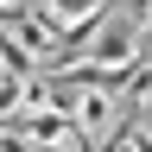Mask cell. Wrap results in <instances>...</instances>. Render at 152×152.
Returning <instances> with one entry per match:
<instances>
[{
	"label": "cell",
	"mask_w": 152,
	"mask_h": 152,
	"mask_svg": "<svg viewBox=\"0 0 152 152\" xmlns=\"http://www.w3.org/2000/svg\"><path fill=\"white\" fill-rule=\"evenodd\" d=\"M70 121L83 127L89 146H114V133H121V121H127V95H121V83L70 76Z\"/></svg>",
	"instance_id": "cell-1"
},
{
	"label": "cell",
	"mask_w": 152,
	"mask_h": 152,
	"mask_svg": "<svg viewBox=\"0 0 152 152\" xmlns=\"http://www.w3.org/2000/svg\"><path fill=\"white\" fill-rule=\"evenodd\" d=\"M19 7H32V0H0V19H7V13H19Z\"/></svg>",
	"instance_id": "cell-3"
},
{
	"label": "cell",
	"mask_w": 152,
	"mask_h": 152,
	"mask_svg": "<svg viewBox=\"0 0 152 152\" xmlns=\"http://www.w3.org/2000/svg\"><path fill=\"white\" fill-rule=\"evenodd\" d=\"M32 7L45 13L51 26H64V32H70V45H76V32H83L89 19H95V13L108 7V0H32Z\"/></svg>",
	"instance_id": "cell-2"
}]
</instances>
